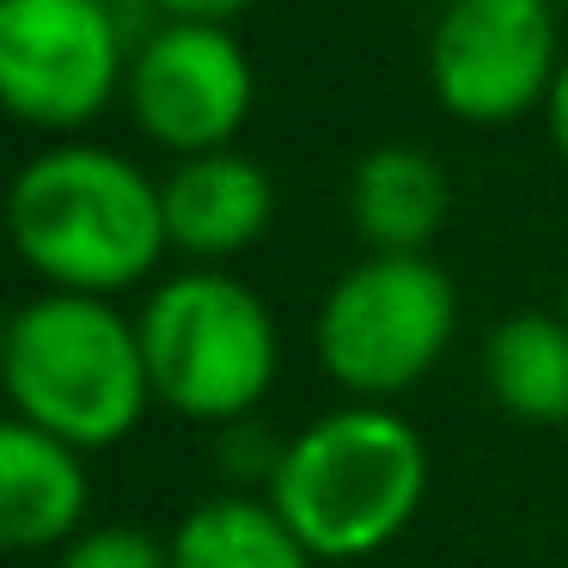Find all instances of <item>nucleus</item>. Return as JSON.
<instances>
[{
	"label": "nucleus",
	"instance_id": "f257e3e1",
	"mask_svg": "<svg viewBox=\"0 0 568 568\" xmlns=\"http://www.w3.org/2000/svg\"><path fill=\"white\" fill-rule=\"evenodd\" d=\"M7 226L31 275L55 294H123L165 257V202L135 160L92 141H55L7 196Z\"/></svg>",
	"mask_w": 568,
	"mask_h": 568
},
{
	"label": "nucleus",
	"instance_id": "f03ea898",
	"mask_svg": "<svg viewBox=\"0 0 568 568\" xmlns=\"http://www.w3.org/2000/svg\"><path fill=\"white\" fill-rule=\"evenodd\" d=\"M428 501V446L397 409L343 404L282 446L270 507L318 562H355L404 538Z\"/></svg>",
	"mask_w": 568,
	"mask_h": 568
},
{
	"label": "nucleus",
	"instance_id": "7ed1b4c3",
	"mask_svg": "<svg viewBox=\"0 0 568 568\" xmlns=\"http://www.w3.org/2000/svg\"><path fill=\"white\" fill-rule=\"evenodd\" d=\"M0 379L19 422L80 453L129 440L153 404L141 324L99 294L43 287L26 300L0 343Z\"/></svg>",
	"mask_w": 568,
	"mask_h": 568
},
{
	"label": "nucleus",
	"instance_id": "20e7f679",
	"mask_svg": "<svg viewBox=\"0 0 568 568\" xmlns=\"http://www.w3.org/2000/svg\"><path fill=\"white\" fill-rule=\"evenodd\" d=\"M141 348H148L153 404L190 422H245L270 397L282 367L275 318L239 275L190 270L172 275L141 306Z\"/></svg>",
	"mask_w": 568,
	"mask_h": 568
},
{
	"label": "nucleus",
	"instance_id": "39448f33",
	"mask_svg": "<svg viewBox=\"0 0 568 568\" xmlns=\"http://www.w3.org/2000/svg\"><path fill=\"white\" fill-rule=\"evenodd\" d=\"M458 331V287L428 251H367L336 275L312 324V348L331 385L355 404L416 392Z\"/></svg>",
	"mask_w": 568,
	"mask_h": 568
},
{
	"label": "nucleus",
	"instance_id": "423d86ee",
	"mask_svg": "<svg viewBox=\"0 0 568 568\" xmlns=\"http://www.w3.org/2000/svg\"><path fill=\"white\" fill-rule=\"evenodd\" d=\"M129 62L111 0H0V99L19 123L87 129L129 87Z\"/></svg>",
	"mask_w": 568,
	"mask_h": 568
},
{
	"label": "nucleus",
	"instance_id": "0eeeda50",
	"mask_svg": "<svg viewBox=\"0 0 568 568\" xmlns=\"http://www.w3.org/2000/svg\"><path fill=\"white\" fill-rule=\"evenodd\" d=\"M562 62L556 0H446L428 31V87L470 129L544 111Z\"/></svg>",
	"mask_w": 568,
	"mask_h": 568
},
{
	"label": "nucleus",
	"instance_id": "6e6552de",
	"mask_svg": "<svg viewBox=\"0 0 568 568\" xmlns=\"http://www.w3.org/2000/svg\"><path fill=\"white\" fill-rule=\"evenodd\" d=\"M123 99L153 148L196 160V153H221L239 141L257 104V68L233 31L160 19V31L135 43Z\"/></svg>",
	"mask_w": 568,
	"mask_h": 568
},
{
	"label": "nucleus",
	"instance_id": "1a4fd4ad",
	"mask_svg": "<svg viewBox=\"0 0 568 568\" xmlns=\"http://www.w3.org/2000/svg\"><path fill=\"white\" fill-rule=\"evenodd\" d=\"M160 202H165V239H172V251L202 257V263L251 251L275 221L270 172L239 148L178 160L160 178Z\"/></svg>",
	"mask_w": 568,
	"mask_h": 568
},
{
	"label": "nucleus",
	"instance_id": "9d476101",
	"mask_svg": "<svg viewBox=\"0 0 568 568\" xmlns=\"http://www.w3.org/2000/svg\"><path fill=\"white\" fill-rule=\"evenodd\" d=\"M87 507L92 483L80 465V446L55 440L19 416L0 428V538L13 550L74 544L87 531Z\"/></svg>",
	"mask_w": 568,
	"mask_h": 568
},
{
	"label": "nucleus",
	"instance_id": "9b49d317",
	"mask_svg": "<svg viewBox=\"0 0 568 568\" xmlns=\"http://www.w3.org/2000/svg\"><path fill=\"white\" fill-rule=\"evenodd\" d=\"M446 209H453L446 165L409 141H385V148L361 153L355 178H348V214H355L367 251H428L434 233L446 226Z\"/></svg>",
	"mask_w": 568,
	"mask_h": 568
},
{
	"label": "nucleus",
	"instance_id": "f8f14e48",
	"mask_svg": "<svg viewBox=\"0 0 568 568\" xmlns=\"http://www.w3.org/2000/svg\"><path fill=\"white\" fill-rule=\"evenodd\" d=\"M483 385L514 422H568V318L562 312H507L483 343Z\"/></svg>",
	"mask_w": 568,
	"mask_h": 568
},
{
	"label": "nucleus",
	"instance_id": "ddd939ff",
	"mask_svg": "<svg viewBox=\"0 0 568 568\" xmlns=\"http://www.w3.org/2000/svg\"><path fill=\"white\" fill-rule=\"evenodd\" d=\"M165 550L172 568H318V556L287 531L270 495H214L190 507Z\"/></svg>",
	"mask_w": 568,
	"mask_h": 568
},
{
	"label": "nucleus",
	"instance_id": "4468645a",
	"mask_svg": "<svg viewBox=\"0 0 568 568\" xmlns=\"http://www.w3.org/2000/svg\"><path fill=\"white\" fill-rule=\"evenodd\" d=\"M55 568H172V550L141 526H87L74 544H62Z\"/></svg>",
	"mask_w": 568,
	"mask_h": 568
},
{
	"label": "nucleus",
	"instance_id": "2eb2a0df",
	"mask_svg": "<svg viewBox=\"0 0 568 568\" xmlns=\"http://www.w3.org/2000/svg\"><path fill=\"white\" fill-rule=\"evenodd\" d=\"M165 26H221L233 31V19H245L257 0H148Z\"/></svg>",
	"mask_w": 568,
	"mask_h": 568
},
{
	"label": "nucleus",
	"instance_id": "dca6fc26",
	"mask_svg": "<svg viewBox=\"0 0 568 568\" xmlns=\"http://www.w3.org/2000/svg\"><path fill=\"white\" fill-rule=\"evenodd\" d=\"M544 123H550V141H556V153L568 160V62H562V74H556L550 99H544Z\"/></svg>",
	"mask_w": 568,
	"mask_h": 568
},
{
	"label": "nucleus",
	"instance_id": "f3484780",
	"mask_svg": "<svg viewBox=\"0 0 568 568\" xmlns=\"http://www.w3.org/2000/svg\"><path fill=\"white\" fill-rule=\"evenodd\" d=\"M562 318H568V282H562Z\"/></svg>",
	"mask_w": 568,
	"mask_h": 568
},
{
	"label": "nucleus",
	"instance_id": "a211bd4d",
	"mask_svg": "<svg viewBox=\"0 0 568 568\" xmlns=\"http://www.w3.org/2000/svg\"><path fill=\"white\" fill-rule=\"evenodd\" d=\"M556 7H568V0H556Z\"/></svg>",
	"mask_w": 568,
	"mask_h": 568
}]
</instances>
